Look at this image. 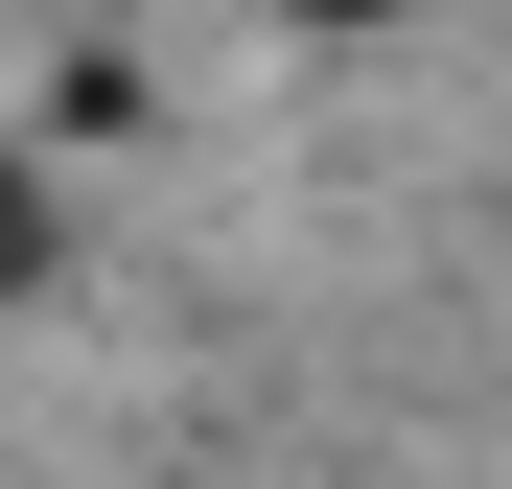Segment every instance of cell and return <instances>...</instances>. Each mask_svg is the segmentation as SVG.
I'll list each match as a JSON object with an SVG mask.
<instances>
[{
	"label": "cell",
	"instance_id": "obj_1",
	"mask_svg": "<svg viewBox=\"0 0 512 489\" xmlns=\"http://www.w3.org/2000/svg\"><path fill=\"white\" fill-rule=\"evenodd\" d=\"M70 280V187H47V163H0V303H47Z\"/></svg>",
	"mask_w": 512,
	"mask_h": 489
},
{
	"label": "cell",
	"instance_id": "obj_2",
	"mask_svg": "<svg viewBox=\"0 0 512 489\" xmlns=\"http://www.w3.org/2000/svg\"><path fill=\"white\" fill-rule=\"evenodd\" d=\"M303 24H396V0H303Z\"/></svg>",
	"mask_w": 512,
	"mask_h": 489
}]
</instances>
